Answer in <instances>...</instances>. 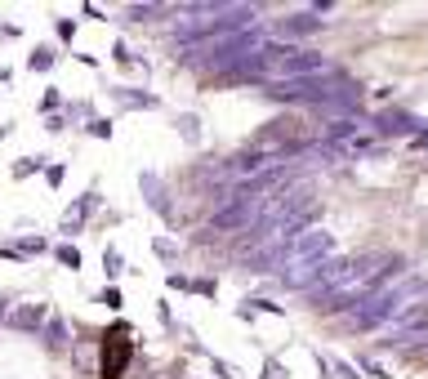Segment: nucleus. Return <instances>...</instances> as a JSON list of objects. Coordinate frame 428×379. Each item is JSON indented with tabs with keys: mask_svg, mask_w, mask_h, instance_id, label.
<instances>
[{
	"mask_svg": "<svg viewBox=\"0 0 428 379\" xmlns=\"http://www.w3.org/2000/svg\"><path fill=\"white\" fill-rule=\"evenodd\" d=\"M54 63H58V50H50V45L32 50V71H54Z\"/></svg>",
	"mask_w": 428,
	"mask_h": 379,
	"instance_id": "8",
	"label": "nucleus"
},
{
	"mask_svg": "<svg viewBox=\"0 0 428 379\" xmlns=\"http://www.w3.org/2000/svg\"><path fill=\"white\" fill-rule=\"evenodd\" d=\"M174 9H161V5H130L125 9V18L130 22H148V18H170Z\"/></svg>",
	"mask_w": 428,
	"mask_h": 379,
	"instance_id": "7",
	"label": "nucleus"
},
{
	"mask_svg": "<svg viewBox=\"0 0 428 379\" xmlns=\"http://www.w3.org/2000/svg\"><path fill=\"white\" fill-rule=\"evenodd\" d=\"M139 188H143V197H148V205H152L156 214H170V192L156 183L152 170H143V174H139Z\"/></svg>",
	"mask_w": 428,
	"mask_h": 379,
	"instance_id": "1",
	"label": "nucleus"
},
{
	"mask_svg": "<svg viewBox=\"0 0 428 379\" xmlns=\"http://www.w3.org/2000/svg\"><path fill=\"white\" fill-rule=\"evenodd\" d=\"M54 254H58V263H67V268H81V250H76V246H58Z\"/></svg>",
	"mask_w": 428,
	"mask_h": 379,
	"instance_id": "11",
	"label": "nucleus"
},
{
	"mask_svg": "<svg viewBox=\"0 0 428 379\" xmlns=\"http://www.w3.org/2000/svg\"><path fill=\"white\" fill-rule=\"evenodd\" d=\"M107 273H112V277L120 273V254H116V250H107Z\"/></svg>",
	"mask_w": 428,
	"mask_h": 379,
	"instance_id": "19",
	"label": "nucleus"
},
{
	"mask_svg": "<svg viewBox=\"0 0 428 379\" xmlns=\"http://www.w3.org/2000/svg\"><path fill=\"white\" fill-rule=\"evenodd\" d=\"M116 63H134V54L125 50V41H116Z\"/></svg>",
	"mask_w": 428,
	"mask_h": 379,
	"instance_id": "18",
	"label": "nucleus"
},
{
	"mask_svg": "<svg viewBox=\"0 0 428 379\" xmlns=\"http://www.w3.org/2000/svg\"><path fill=\"white\" fill-rule=\"evenodd\" d=\"M36 165H41V161H36V156H32V161H18V165H14V174H18V179H27Z\"/></svg>",
	"mask_w": 428,
	"mask_h": 379,
	"instance_id": "17",
	"label": "nucleus"
},
{
	"mask_svg": "<svg viewBox=\"0 0 428 379\" xmlns=\"http://www.w3.org/2000/svg\"><path fill=\"white\" fill-rule=\"evenodd\" d=\"M0 36H5V41H9V36H18V27H9V22H0Z\"/></svg>",
	"mask_w": 428,
	"mask_h": 379,
	"instance_id": "20",
	"label": "nucleus"
},
{
	"mask_svg": "<svg viewBox=\"0 0 428 379\" xmlns=\"http://www.w3.org/2000/svg\"><path fill=\"white\" fill-rule=\"evenodd\" d=\"M116 103H120V107H134V112H152V107H156V94H148V90H125V85H120V90H116Z\"/></svg>",
	"mask_w": 428,
	"mask_h": 379,
	"instance_id": "4",
	"label": "nucleus"
},
{
	"mask_svg": "<svg viewBox=\"0 0 428 379\" xmlns=\"http://www.w3.org/2000/svg\"><path fill=\"white\" fill-rule=\"evenodd\" d=\"M170 286H174V290H201V295H210V281H188V277H170Z\"/></svg>",
	"mask_w": 428,
	"mask_h": 379,
	"instance_id": "10",
	"label": "nucleus"
},
{
	"mask_svg": "<svg viewBox=\"0 0 428 379\" xmlns=\"http://www.w3.org/2000/svg\"><path fill=\"white\" fill-rule=\"evenodd\" d=\"M246 219H250V205H246V201H232V205H223V210L214 214V228L228 232V228H241Z\"/></svg>",
	"mask_w": 428,
	"mask_h": 379,
	"instance_id": "3",
	"label": "nucleus"
},
{
	"mask_svg": "<svg viewBox=\"0 0 428 379\" xmlns=\"http://www.w3.org/2000/svg\"><path fill=\"white\" fill-rule=\"evenodd\" d=\"M9 326H14V330H41L45 326V308H41V303H22V308L9 312Z\"/></svg>",
	"mask_w": 428,
	"mask_h": 379,
	"instance_id": "2",
	"label": "nucleus"
},
{
	"mask_svg": "<svg viewBox=\"0 0 428 379\" xmlns=\"http://www.w3.org/2000/svg\"><path fill=\"white\" fill-rule=\"evenodd\" d=\"M90 134L94 139H112V120H90Z\"/></svg>",
	"mask_w": 428,
	"mask_h": 379,
	"instance_id": "14",
	"label": "nucleus"
},
{
	"mask_svg": "<svg viewBox=\"0 0 428 379\" xmlns=\"http://www.w3.org/2000/svg\"><path fill=\"white\" fill-rule=\"evenodd\" d=\"M179 130H183V139H197V120L192 116H179Z\"/></svg>",
	"mask_w": 428,
	"mask_h": 379,
	"instance_id": "16",
	"label": "nucleus"
},
{
	"mask_svg": "<svg viewBox=\"0 0 428 379\" xmlns=\"http://www.w3.org/2000/svg\"><path fill=\"white\" fill-rule=\"evenodd\" d=\"M94 205H99V192H85V197L76 201V210H71V214H67V223H63V228H67V232H76V228L85 223V219H90V214H94Z\"/></svg>",
	"mask_w": 428,
	"mask_h": 379,
	"instance_id": "5",
	"label": "nucleus"
},
{
	"mask_svg": "<svg viewBox=\"0 0 428 379\" xmlns=\"http://www.w3.org/2000/svg\"><path fill=\"white\" fill-rule=\"evenodd\" d=\"M41 330H45V339H50V348H67V322H63L58 312H54V317H45V326H41Z\"/></svg>",
	"mask_w": 428,
	"mask_h": 379,
	"instance_id": "6",
	"label": "nucleus"
},
{
	"mask_svg": "<svg viewBox=\"0 0 428 379\" xmlns=\"http://www.w3.org/2000/svg\"><path fill=\"white\" fill-rule=\"evenodd\" d=\"M63 174H67L63 165H45V183H50V188H58V183H63Z\"/></svg>",
	"mask_w": 428,
	"mask_h": 379,
	"instance_id": "15",
	"label": "nucleus"
},
{
	"mask_svg": "<svg viewBox=\"0 0 428 379\" xmlns=\"http://www.w3.org/2000/svg\"><path fill=\"white\" fill-rule=\"evenodd\" d=\"M58 107H63V94H58V90H45V94H41V112H58Z\"/></svg>",
	"mask_w": 428,
	"mask_h": 379,
	"instance_id": "12",
	"label": "nucleus"
},
{
	"mask_svg": "<svg viewBox=\"0 0 428 379\" xmlns=\"http://www.w3.org/2000/svg\"><path fill=\"white\" fill-rule=\"evenodd\" d=\"M45 250H50V246H45L41 237H22V241H18V246L9 250V254H45Z\"/></svg>",
	"mask_w": 428,
	"mask_h": 379,
	"instance_id": "9",
	"label": "nucleus"
},
{
	"mask_svg": "<svg viewBox=\"0 0 428 379\" xmlns=\"http://www.w3.org/2000/svg\"><path fill=\"white\" fill-rule=\"evenodd\" d=\"M58 41H63V45L76 41V22H71V18H58Z\"/></svg>",
	"mask_w": 428,
	"mask_h": 379,
	"instance_id": "13",
	"label": "nucleus"
}]
</instances>
